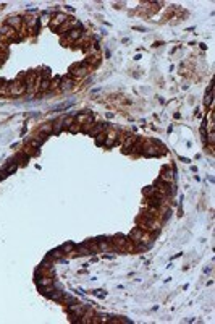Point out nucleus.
Masks as SVG:
<instances>
[{
  "instance_id": "f257e3e1",
  "label": "nucleus",
  "mask_w": 215,
  "mask_h": 324,
  "mask_svg": "<svg viewBox=\"0 0 215 324\" xmlns=\"http://www.w3.org/2000/svg\"><path fill=\"white\" fill-rule=\"evenodd\" d=\"M88 66H82L81 63H76L70 68V78H84L88 75Z\"/></svg>"
},
{
  "instance_id": "f03ea898",
  "label": "nucleus",
  "mask_w": 215,
  "mask_h": 324,
  "mask_svg": "<svg viewBox=\"0 0 215 324\" xmlns=\"http://www.w3.org/2000/svg\"><path fill=\"white\" fill-rule=\"evenodd\" d=\"M37 81H39V76L37 73H29L26 75V81H24V86H26V91H34L36 86H37Z\"/></svg>"
},
{
  "instance_id": "7ed1b4c3",
  "label": "nucleus",
  "mask_w": 215,
  "mask_h": 324,
  "mask_svg": "<svg viewBox=\"0 0 215 324\" xmlns=\"http://www.w3.org/2000/svg\"><path fill=\"white\" fill-rule=\"evenodd\" d=\"M158 180H162V182H165V183L173 182V170H172L170 167H163L162 172H160V178H158Z\"/></svg>"
},
{
  "instance_id": "20e7f679",
  "label": "nucleus",
  "mask_w": 215,
  "mask_h": 324,
  "mask_svg": "<svg viewBox=\"0 0 215 324\" xmlns=\"http://www.w3.org/2000/svg\"><path fill=\"white\" fill-rule=\"evenodd\" d=\"M58 88H60L62 91H71V89L74 88V80L70 78V76H68V78H62Z\"/></svg>"
},
{
  "instance_id": "39448f33",
  "label": "nucleus",
  "mask_w": 215,
  "mask_h": 324,
  "mask_svg": "<svg viewBox=\"0 0 215 324\" xmlns=\"http://www.w3.org/2000/svg\"><path fill=\"white\" fill-rule=\"evenodd\" d=\"M68 21V18H67V15H63V13H58L57 16H55V20H53V23L50 24V28L52 29H58V26L60 24H65Z\"/></svg>"
},
{
  "instance_id": "423d86ee",
  "label": "nucleus",
  "mask_w": 215,
  "mask_h": 324,
  "mask_svg": "<svg viewBox=\"0 0 215 324\" xmlns=\"http://www.w3.org/2000/svg\"><path fill=\"white\" fill-rule=\"evenodd\" d=\"M92 127H94V118H92V117L89 115L86 120L82 122V125H81V128H79V130H81L82 133H89V131L92 130Z\"/></svg>"
},
{
  "instance_id": "0eeeda50",
  "label": "nucleus",
  "mask_w": 215,
  "mask_h": 324,
  "mask_svg": "<svg viewBox=\"0 0 215 324\" xmlns=\"http://www.w3.org/2000/svg\"><path fill=\"white\" fill-rule=\"evenodd\" d=\"M21 23H23V21H21V16H10V18L7 20L5 24H8L10 28H13V29H18V28L21 26Z\"/></svg>"
},
{
  "instance_id": "6e6552de",
  "label": "nucleus",
  "mask_w": 215,
  "mask_h": 324,
  "mask_svg": "<svg viewBox=\"0 0 215 324\" xmlns=\"http://www.w3.org/2000/svg\"><path fill=\"white\" fill-rule=\"evenodd\" d=\"M13 34H16V29H13V28H10L8 24H3V26H0V36H2V37H12Z\"/></svg>"
},
{
  "instance_id": "1a4fd4ad",
  "label": "nucleus",
  "mask_w": 215,
  "mask_h": 324,
  "mask_svg": "<svg viewBox=\"0 0 215 324\" xmlns=\"http://www.w3.org/2000/svg\"><path fill=\"white\" fill-rule=\"evenodd\" d=\"M107 128V123H94V127H92V130L89 131L91 133V136H97L100 135L102 131H104Z\"/></svg>"
},
{
  "instance_id": "9d476101",
  "label": "nucleus",
  "mask_w": 215,
  "mask_h": 324,
  "mask_svg": "<svg viewBox=\"0 0 215 324\" xmlns=\"http://www.w3.org/2000/svg\"><path fill=\"white\" fill-rule=\"evenodd\" d=\"M81 36H82V31H81V29H70V31L67 33V37H68V41H71V42L78 41Z\"/></svg>"
},
{
  "instance_id": "9b49d317",
  "label": "nucleus",
  "mask_w": 215,
  "mask_h": 324,
  "mask_svg": "<svg viewBox=\"0 0 215 324\" xmlns=\"http://www.w3.org/2000/svg\"><path fill=\"white\" fill-rule=\"evenodd\" d=\"M142 154L147 156V157H152V156H160L162 151H158L157 146H149V148H146V149L142 151Z\"/></svg>"
},
{
  "instance_id": "f8f14e48",
  "label": "nucleus",
  "mask_w": 215,
  "mask_h": 324,
  "mask_svg": "<svg viewBox=\"0 0 215 324\" xmlns=\"http://www.w3.org/2000/svg\"><path fill=\"white\" fill-rule=\"evenodd\" d=\"M45 295H47L49 298H52V300H62L63 298V292L62 290H50V289H47L45 290Z\"/></svg>"
},
{
  "instance_id": "ddd939ff",
  "label": "nucleus",
  "mask_w": 215,
  "mask_h": 324,
  "mask_svg": "<svg viewBox=\"0 0 215 324\" xmlns=\"http://www.w3.org/2000/svg\"><path fill=\"white\" fill-rule=\"evenodd\" d=\"M136 139H138V138H136V136H133V135H131V136H126V138H125V143H123V149L128 152L129 149L133 148V144H134V141H136Z\"/></svg>"
},
{
  "instance_id": "4468645a",
  "label": "nucleus",
  "mask_w": 215,
  "mask_h": 324,
  "mask_svg": "<svg viewBox=\"0 0 215 324\" xmlns=\"http://www.w3.org/2000/svg\"><path fill=\"white\" fill-rule=\"evenodd\" d=\"M37 284H39V287H50V285H53V279L45 275L42 279H37Z\"/></svg>"
},
{
  "instance_id": "2eb2a0df",
  "label": "nucleus",
  "mask_w": 215,
  "mask_h": 324,
  "mask_svg": "<svg viewBox=\"0 0 215 324\" xmlns=\"http://www.w3.org/2000/svg\"><path fill=\"white\" fill-rule=\"evenodd\" d=\"M63 254H65V253H63L60 248H58V250H52V251L49 253V256H50L52 259H58V261H63Z\"/></svg>"
},
{
  "instance_id": "dca6fc26",
  "label": "nucleus",
  "mask_w": 215,
  "mask_h": 324,
  "mask_svg": "<svg viewBox=\"0 0 215 324\" xmlns=\"http://www.w3.org/2000/svg\"><path fill=\"white\" fill-rule=\"evenodd\" d=\"M115 138H117V133H113V131L108 133V135H105V143H104V144H105L107 148L113 146V139H115Z\"/></svg>"
},
{
  "instance_id": "f3484780",
  "label": "nucleus",
  "mask_w": 215,
  "mask_h": 324,
  "mask_svg": "<svg viewBox=\"0 0 215 324\" xmlns=\"http://www.w3.org/2000/svg\"><path fill=\"white\" fill-rule=\"evenodd\" d=\"M76 251H78V254H91V253H92V250H91V248H88V246L84 245V243H82L81 246H78Z\"/></svg>"
},
{
  "instance_id": "a211bd4d",
  "label": "nucleus",
  "mask_w": 215,
  "mask_h": 324,
  "mask_svg": "<svg viewBox=\"0 0 215 324\" xmlns=\"http://www.w3.org/2000/svg\"><path fill=\"white\" fill-rule=\"evenodd\" d=\"M212 101H213V86L210 88V92L207 94V96H205V99H204V104H205V106H210V104H212Z\"/></svg>"
},
{
  "instance_id": "6ab92c4d",
  "label": "nucleus",
  "mask_w": 215,
  "mask_h": 324,
  "mask_svg": "<svg viewBox=\"0 0 215 324\" xmlns=\"http://www.w3.org/2000/svg\"><path fill=\"white\" fill-rule=\"evenodd\" d=\"M60 250H62L63 253H70V251H73V250H74V245H73V243H65Z\"/></svg>"
},
{
  "instance_id": "aec40b11",
  "label": "nucleus",
  "mask_w": 215,
  "mask_h": 324,
  "mask_svg": "<svg viewBox=\"0 0 215 324\" xmlns=\"http://www.w3.org/2000/svg\"><path fill=\"white\" fill-rule=\"evenodd\" d=\"M104 143H105V133H100V135H97V138H96V144L102 146Z\"/></svg>"
},
{
  "instance_id": "412c9836",
  "label": "nucleus",
  "mask_w": 215,
  "mask_h": 324,
  "mask_svg": "<svg viewBox=\"0 0 215 324\" xmlns=\"http://www.w3.org/2000/svg\"><path fill=\"white\" fill-rule=\"evenodd\" d=\"M26 23H28V26L37 24V23H39V18H36V16H29V18H26Z\"/></svg>"
},
{
  "instance_id": "4be33fe9",
  "label": "nucleus",
  "mask_w": 215,
  "mask_h": 324,
  "mask_svg": "<svg viewBox=\"0 0 215 324\" xmlns=\"http://www.w3.org/2000/svg\"><path fill=\"white\" fill-rule=\"evenodd\" d=\"M41 131L42 133H52V123H45V125H42Z\"/></svg>"
},
{
  "instance_id": "5701e85b",
  "label": "nucleus",
  "mask_w": 215,
  "mask_h": 324,
  "mask_svg": "<svg viewBox=\"0 0 215 324\" xmlns=\"http://www.w3.org/2000/svg\"><path fill=\"white\" fill-rule=\"evenodd\" d=\"M29 144H31L32 148H36V149H39V148H41V144H42V143H41L39 139H31V141H29Z\"/></svg>"
},
{
  "instance_id": "b1692460",
  "label": "nucleus",
  "mask_w": 215,
  "mask_h": 324,
  "mask_svg": "<svg viewBox=\"0 0 215 324\" xmlns=\"http://www.w3.org/2000/svg\"><path fill=\"white\" fill-rule=\"evenodd\" d=\"M74 123H76V125H71V127H68V130H70L71 133H76V131L81 128V123H78V122H74Z\"/></svg>"
},
{
  "instance_id": "393cba45",
  "label": "nucleus",
  "mask_w": 215,
  "mask_h": 324,
  "mask_svg": "<svg viewBox=\"0 0 215 324\" xmlns=\"http://www.w3.org/2000/svg\"><path fill=\"white\" fill-rule=\"evenodd\" d=\"M15 170H16V164H13V165H10V167H8V169H7V175H10V174H13V172H15Z\"/></svg>"
},
{
  "instance_id": "a878e982",
  "label": "nucleus",
  "mask_w": 215,
  "mask_h": 324,
  "mask_svg": "<svg viewBox=\"0 0 215 324\" xmlns=\"http://www.w3.org/2000/svg\"><path fill=\"white\" fill-rule=\"evenodd\" d=\"M47 136H49V135H45V133H39V136H37V139H39L41 143H44L45 139H47Z\"/></svg>"
},
{
  "instance_id": "bb28decb",
  "label": "nucleus",
  "mask_w": 215,
  "mask_h": 324,
  "mask_svg": "<svg viewBox=\"0 0 215 324\" xmlns=\"http://www.w3.org/2000/svg\"><path fill=\"white\" fill-rule=\"evenodd\" d=\"M65 301H67V303H70V305H73V303H78V301H76V298H73V297H65Z\"/></svg>"
},
{
  "instance_id": "cd10ccee",
  "label": "nucleus",
  "mask_w": 215,
  "mask_h": 324,
  "mask_svg": "<svg viewBox=\"0 0 215 324\" xmlns=\"http://www.w3.org/2000/svg\"><path fill=\"white\" fill-rule=\"evenodd\" d=\"M209 141H210V144H213V131H210V135H209Z\"/></svg>"
},
{
  "instance_id": "c85d7f7f",
  "label": "nucleus",
  "mask_w": 215,
  "mask_h": 324,
  "mask_svg": "<svg viewBox=\"0 0 215 324\" xmlns=\"http://www.w3.org/2000/svg\"><path fill=\"white\" fill-rule=\"evenodd\" d=\"M96 295H99V297H105V293L102 292V290H97V292H96Z\"/></svg>"
},
{
  "instance_id": "c756f323",
  "label": "nucleus",
  "mask_w": 215,
  "mask_h": 324,
  "mask_svg": "<svg viewBox=\"0 0 215 324\" xmlns=\"http://www.w3.org/2000/svg\"><path fill=\"white\" fill-rule=\"evenodd\" d=\"M0 88H2V81H0Z\"/></svg>"
}]
</instances>
